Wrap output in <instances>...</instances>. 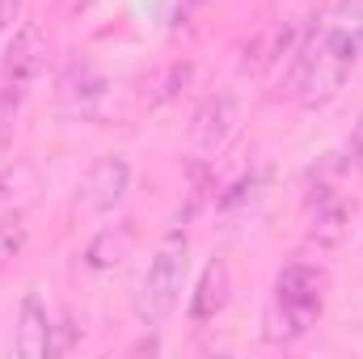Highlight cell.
Instances as JSON below:
<instances>
[{
  "instance_id": "6da1fadb",
  "label": "cell",
  "mask_w": 363,
  "mask_h": 359,
  "mask_svg": "<svg viewBox=\"0 0 363 359\" xmlns=\"http://www.w3.org/2000/svg\"><path fill=\"white\" fill-rule=\"evenodd\" d=\"M363 55V26H308V34L296 43V51L287 55V77H283V97L300 101L304 110H321L330 106L347 77L355 72Z\"/></svg>"
},
{
  "instance_id": "7a4b0ae2",
  "label": "cell",
  "mask_w": 363,
  "mask_h": 359,
  "mask_svg": "<svg viewBox=\"0 0 363 359\" xmlns=\"http://www.w3.org/2000/svg\"><path fill=\"white\" fill-rule=\"evenodd\" d=\"M325 292H330V275L317 263H287L274 275V296L271 313H267V338L271 343H296L304 338L321 313H325Z\"/></svg>"
},
{
  "instance_id": "3957f363",
  "label": "cell",
  "mask_w": 363,
  "mask_h": 359,
  "mask_svg": "<svg viewBox=\"0 0 363 359\" xmlns=\"http://www.w3.org/2000/svg\"><path fill=\"white\" fill-rule=\"evenodd\" d=\"M186 270H190V237L174 228L161 237L152 263L140 279V292H135V317L144 326H161L182 300V287H186Z\"/></svg>"
},
{
  "instance_id": "277c9868",
  "label": "cell",
  "mask_w": 363,
  "mask_h": 359,
  "mask_svg": "<svg viewBox=\"0 0 363 359\" xmlns=\"http://www.w3.org/2000/svg\"><path fill=\"white\" fill-rule=\"evenodd\" d=\"M47 55H51V38H47V30H43L38 21H21V30L9 38L4 60H0V81H4V89L21 97V93L43 77Z\"/></svg>"
},
{
  "instance_id": "5b68a950",
  "label": "cell",
  "mask_w": 363,
  "mask_h": 359,
  "mask_svg": "<svg viewBox=\"0 0 363 359\" xmlns=\"http://www.w3.org/2000/svg\"><path fill=\"white\" fill-rule=\"evenodd\" d=\"M233 127H237V97L233 93H207L190 118V144L199 153H220L224 140L233 136Z\"/></svg>"
},
{
  "instance_id": "8992f818",
  "label": "cell",
  "mask_w": 363,
  "mask_h": 359,
  "mask_svg": "<svg viewBox=\"0 0 363 359\" xmlns=\"http://www.w3.org/2000/svg\"><path fill=\"white\" fill-rule=\"evenodd\" d=\"M127 190H131V165H127V157L110 153V157L93 161L89 178H85V199H89L93 211H114L127 199Z\"/></svg>"
},
{
  "instance_id": "52a82bcc",
  "label": "cell",
  "mask_w": 363,
  "mask_h": 359,
  "mask_svg": "<svg viewBox=\"0 0 363 359\" xmlns=\"http://www.w3.org/2000/svg\"><path fill=\"white\" fill-rule=\"evenodd\" d=\"M17 355L43 359L51 355V317L38 292H26L21 300V317H17Z\"/></svg>"
},
{
  "instance_id": "ba28073f",
  "label": "cell",
  "mask_w": 363,
  "mask_h": 359,
  "mask_svg": "<svg viewBox=\"0 0 363 359\" xmlns=\"http://www.w3.org/2000/svg\"><path fill=\"white\" fill-rule=\"evenodd\" d=\"M131 245H135V224H131V220H123V224H106L89 245H85L81 263H85L89 270H114L127 254H131Z\"/></svg>"
},
{
  "instance_id": "9c48e42d",
  "label": "cell",
  "mask_w": 363,
  "mask_h": 359,
  "mask_svg": "<svg viewBox=\"0 0 363 359\" xmlns=\"http://www.w3.org/2000/svg\"><path fill=\"white\" fill-rule=\"evenodd\" d=\"M228 287H233V275L224 258H211L203 275H199V287H194V300H190V317L194 321H211L224 304H228Z\"/></svg>"
},
{
  "instance_id": "30bf717a",
  "label": "cell",
  "mask_w": 363,
  "mask_h": 359,
  "mask_svg": "<svg viewBox=\"0 0 363 359\" xmlns=\"http://www.w3.org/2000/svg\"><path fill=\"white\" fill-rule=\"evenodd\" d=\"M347 224H351V207H347V199H342V194H330V199L313 203L308 241H313V245H321V250H334V245H342Z\"/></svg>"
},
{
  "instance_id": "8fae6325",
  "label": "cell",
  "mask_w": 363,
  "mask_h": 359,
  "mask_svg": "<svg viewBox=\"0 0 363 359\" xmlns=\"http://www.w3.org/2000/svg\"><path fill=\"white\" fill-rule=\"evenodd\" d=\"M101 97H106V81L93 72V68H72L68 77H64V85H60V101H64V110L68 114H77V118H89L97 114V106H101Z\"/></svg>"
},
{
  "instance_id": "7c38bea8",
  "label": "cell",
  "mask_w": 363,
  "mask_h": 359,
  "mask_svg": "<svg viewBox=\"0 0 363 359\" xmlns=\"http://www.w3.org/2000/svg\"><path fill=\"white\" fill-rule=\"evenodd\" d=\"M26 241H30L26 216H21V211H4V216H0V270L13 267V258H21Z\"/></svg>"
},
{
  "instance_id": "4fadbf2b",
  "label": "cell",
  "mask_w": 363,
  "mask_h": 359,
  "mask_svg": "<svg viewBox=\"0 0 363 359\" xmlns=\"http://www.w3.org/2000/svg\"><path fill=\"white\" fill-rule=\"evenodd\" d=\"M77 321L72 317H60V326H51V355H68L77 347Z\"/></svg>"
},
{
  "instance_id": "5bb4252c",
  "label": "cell",
  "mask_w": 363,
  "mask_h": 359,
  "mask_svg": "<svg viewBox=\"0 0 363 359\" xmlns=\"http://www.w3.org/2000/svg\"><path fill=\"white\" fill-rule=\"evenodd\" d=\"M330 21H338V26H363V0H338V9H334Z\"/></svg>"
},
{
  "instance_id": "9a60e30c",
  "label": "cell",
  "mask_w": 363,
  "mask_h": 359,
  "mask_svg": "<svg viewBox=\"0 0 363 359\" xmlns=\"http://www.w3.org/2000/svg\"><path fill=\"white\" fill-rule=\"evenodd\" d=\"M347 165H363V114L351 131V144H347Z\"/></svg>"
},
{
  "instance_id": "2e32d148",
  "label": "cell",
  "mask_w": 363,
  "mask_h": 359,
  "mask_svg": "<svg viewBox=\"0 0 363 359\" xmlns=\"http://www.w3.org/2000/svg\"><path fill=\"white\" fill-rule=\"evenodd\" d=\"M17 13H21V0H0V34H4V30H13Z\"/></svg>"
},
{
  "instance_id": "e0dca14e",
  "label": "cell",
  "mask_w": 363,
  "mask_h": 359,
  "mask_svg": "<svg viewBox=\"0 0 363 359\" xmlns=\"http://www.w3.org/2000/svg\"><path fill=\"white\" fill-rule=\"evenodd\" d=\"M89 4H93V0H60V9H64L68 17H81V13H85Z\"/></svg>"
},
{
  "instance_id": "ac0fdd59",
  "label": "cell",
  "mask_w": 363,
  "mask_h": 359,
  "mask_svg": "<svg viewBox=\"0 0 363 359\" xmlns=\"http://www.w3.org/2000/svg\"><path fill=\"white\" fill-rule=\"evenodd\" d=\"M4 186H9V174H0V199H4Z\"/></svg>"
}]
</instances>
